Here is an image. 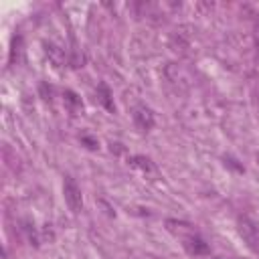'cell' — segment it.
Masks as SVG:
<instances>
[{"label":"cell","mask_w":259,"mask_h":259,"mask_svg":"<svg viewBox=\"0 0 259 259\" xmlns=\"http://www.w3.org/2000/svg\"><path fill=\"white\" fill-rule=\"evenodd\" d=\"M237 231H239L243 243H245L255 255H259V227H257L249 217H239V219H237Z\"/></svg>","instance_id":"1"},{"label":"cell","mask_w":259,"mask_h":259,"mask_svg":"<svg viewBox=\"0 0 259 259\" xmlns=\"http://www.w3.org/2000/svg\"><path fill=\"white\" fill-rule=\"evenodd\" d=\"M63 196H65V202H67V206H69V210L73 214L81 212V208H83V196H81V188L75 182V178L65 176V180H63Z\"/></svg>","instance_id":"2"},{"label":"cell","mask_w":259,"mask_h":259,"mask_svg":"<svg viewBox=\"0 0 259 259\" xmlns=\"http://www.w3.org/2000/svg\"><path fill=\"white\" fill-rule=\"evenodd\" d=\"M182 247L186 249L188 255H206V253H210L208 243L198 233H190V235L182 237Z\"/></svg>","instance_id":"3"},{"label":"cell","mask_w":259,"mask_h":259,"mask_svg":"<svg viewBox=\"0 0 259 259\" xmlns=\"http://www.w3.org/2000/svg\"><path fill=\"white\" fill-rule=\"evenodd\" d=\"M132 117H134L136 127H138V130H142V132L152 130V127H154V123H156L152 109H150V107H146V105H136V107H134V111H132Z\"/></svg>","instance_id":"4"},{"label":"cell","mask_w":259,"mask_h":259,"mask_svg":"<svg viewBox=\"0 0 259 259\" xmlns=\"http://www.w3.org/2000/svg\"><path fill=\"white\" fill-rule=\"evenodd\" d=\"M166 227H168V231H172L174 235H180V237H186V235H190V233H196V231L192 229V225H188V223H178V221H172V219L166 221Z\"/></svg>","instance_id":"5"},{"label":"cell","mask_w":259,"mask_h":259,"mask_svg":"<svg viewBox=\"0 0 259 259\" xmlns=\"http://www.w3.org/2000/svg\"><path fill=\"white\" fill-rule=\"evenodd\" d=\"M22 59V36L12 38V49H10V65L18 63Z\"/></svg>","instance_id":"6"},{"label":"cell","mask_w":259,"mask_h":259,"mask_svg":"<svg viewBox=\"0 0 259 259\" xmlns=\"http://www.w3.org/2000/svg\"><path fill=\"white\" fill-rule=\"evenodd\" d=\"M130 164H132L134 168L144 170V172H152V170H154L152 162H150L148 158H144V156H132V158H130Z\"/></svg>","instance_id":"7"},{"label":"cell","mask_w":259,"mask_h":259,"mask_svg":"<svg viewBox=\"0 0 259 259\" xmlns=\"http://www.w3.org/2000/svg\"><path fill=\"white\" fill-rule=\"evenodd\" d=\"M65 103H67V107L71 109V111H77V109H81V99L73 93V91H65Z\"/></svg>","instance_id":"8"},{"label":"cell","mask_w":259,"mask_h":259,"mask_svg":"<svg viewBox=\"0 0 259 259\" xmlns=\"http://www.w3.org/2000/svg\"><path fill=\"white\" fill-rule=\"evenodd\" d=\"M99 93H101V95H99V101H101L109 111H113L115 107H113V103L109 101V89H107L105 85H99Z\"/></svg>","instance_id":"9"},{"label":"cell","mask_w":259,"mask_h":259,"mask_svg":"<svg viewBox=\"0 0 259 259\" xmlns=\"http://www.w3.org/2000/svg\"><path fill=\"white\" fill-rule=\"evenodd\" d=\"M47 55L57 63V65H61V59H63V53L57 49V47H53V45H47Z\"/></svg>","instance_id":"10"},{"label":"cell","mask_w":259,"mask_h":259,"mask_svg":"<svg viewBox=\"0 0 259 259\" xmlns=\"http://www.w3.org/2000/svg\"><path fill=\"white\" fill-rule=\"evenodd\" d=\"M223 160H225V164H227V166H231L233 170H237V172H243V166H241V164H237V160H235L233 156H225Z\"/></svg>","instance_id":"11"},{"label":"cell","mask_w":259,"mask_h":259,"mask_svg":"<svg viewBox=\"0 0 259 259\" xmlns=\"http://www.w3.org/2000/svg\"><path fill=\"white\" fill-rule=\"evenodd\" d=\"M81 140L87 144L89 150H95V148H97V142H95V140H91V138H81Z\"/></svg>","instance_id":"12"},{"label":"cell","mask_w":259,"mask_h":259,"mask_svg":"<svg viewBox=\"0 0 259 259\" xmlns=\"http://www.w3.org/2000/svg\"><path fill=\"white\" fill-rule=\"evenodd\" d=\"M214 259H225V257H214Z\"/></svg>","instance_id":"13"}]
</instances>
